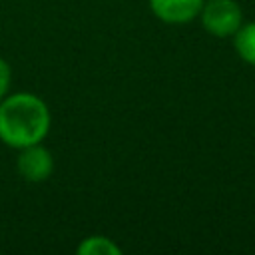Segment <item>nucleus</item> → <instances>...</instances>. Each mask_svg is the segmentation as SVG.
I'll return each instance as SVG.
<instances>
[{"instance_id":"nucleus-1","label":"nucleus","mask_w":255,"mask_h":255,"mask_svg":"<svg viewBox=\"0 0 255 255\" xmlns=\"http://www.w3.org/2000/svg\"><path fill=\"white\" fill-rule=\"evenodd\" d=\"M50 124V110L36 94L18 92L0 102V141L8 147L22 149L42 143Z\"/></svg>"},{"instance_id":"nucleus-2","label":"nucleus","mask_w":255,"mask_h":255,"mask_svg":"<svg viewBox=\"0 0 255 255\" xmlns=\"http://www.w3.org/2000/svg\"><path fill=\"white\" fill-rule=\"evenodd\" d=\"M199 18L205 32L215 38H233L243 24L241 6L235 0H205Z\"/></svg>"},{"instance_id":"nucleus-3","label":"nucleus","mask_w":255,"mask_h":255,"mask_svg":"<svg viewBox=\"0 0 255 255\" xmlns=\"http://www.w3.org/2000/svg\"><path fill=\"white\" fill-rule=\"evenodd\" d=\"M16 167H18V173L26 181L40 183V181H46L52 175L54 155L42 143H34V145H28V147L20 149V155L16 159Z\"/></svg>"},{"instance_id":"nucleus-4","label":"nucleus","mask_w":255,"mask_h":255,"mask_svg":"<svg viewBox=\"0 0 255 255\" xmlns=\"http://www.w3.org/2000/svg\"><path fill=\"white\" fill-rule=\"evenodd\" d=\"M205 0H149L153 16L165 24H187L195 20Z\"/></svg>"},{"instance_id":"nucleus-5","label":"nucleus","mask_w":255,"mask_h":255,"mask_svg":"<svg viewBox=\"0 0 255 255\" xmlns=\"http://www.w3.org/2000/svg\"><path fill=\"white\" fill-rule=\"evenodd\" d=\"M233 46L245 64L255 66V22L241 24L233 34Z\"/></svg>"},{"instance_id":"nucleus-6","label":"nucleus","mask_w":255,"mask_h":255,"mask_svg":"<svg viewBox=\"0 0 255 255\" xmlns=\"http://www.w3.org/2000/svg\"><path fill=\"white\" fill-rule=\"evenodd\" d=\"M78 253L80 255H122V247L116 245L110 237L90 235L82 239V243L78 245Z\"/></svg>"},{"instance_id":"nucleus-7","label":"nucleus","mask_w":255,"mask_h":255,"mask_svg":"<svg viewBox=\"0 0 255 255\" xmlns=\"http://www.w3.org/2000/svg\"><path fill=\"white\" fill-rule=\"evenodd\" d=\"M10 80H12V70H10V64L0 58V102L8 96V90H10Z\"/></svg>"}]
</instances>
